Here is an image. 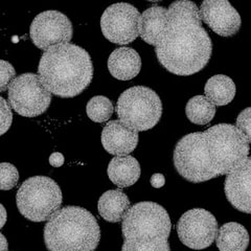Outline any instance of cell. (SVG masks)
<instances>
[{"label": "cell", "mask_w": 251, "mask_h": 251, "mask_svg": "<svg viewBox=\"0 0 251 251\" xmlns=\"http://www.w3.org/2000/svg\"><path fill=\"white\" fill-rule=\"evenodd\" d=\"M155 47L158 62L176 75H193L208 64L213 43L201 25L197 4L191 0L171 3L166 27Z\"/></svg>", "instance_id": "1"}, {"label": "cell", "mask_w": 251, "mask_h": 251, "mask_svg": "<svg viewBox=\"0 0 251 251\" xmlns=\"http://www.w3.org/2000/svg\"><path fill=\"white\" fill-rule=\"evenodd\" d=\"M38 75L51 94L63 99L75 98L92 82V60L80 46L69 42L53 44L44 50Z\"/></svg>", "instance_id": "2"}, {"label": "cell", "mask_w": 251, "mask_h": 251, "mask_svg": "<svg viewBox=\"0 0 251 251\" xmlns=\"http://www.w3.org/2000/svg\"><path fill=\"white\" fill-rule=\"evenodd\" d=\"M172 229L168 211L154 202H139L123 218L124 251H169Z\"/></svg>", "instance_id": "3"}, {"label": "cell", "mask_w": 251, "mask_h": 251, "mask_svg": "<svg viewBox=\"0 0 251 251\" xmlns=\"http://www.w3.org/2000/svg\"><path fill=\"white\" fill-rule=\"evenodd\" d=\"M47 221L44 242L50 251H91L99 246L100 226L87 209L78 206L59 208Z\"/></svg>", "instance_id": "4"}, {"label": "cell", "mask_w": 251, "mask_h": 251, "mask_svg": "<svg viewBox=\"0 0 251 251\" xmlns=\"http://www.w3.org/2000/svg\"><path fill=\"white\" fill-rule=\"evenodd\" d=\"M207 155L217 177L227 175L249 156V143L230 124H219L203 132Z\"/></svg>", "instance_id": "5"}, {"label": "cell", "mask_w": 251, "mask_h": 251, "mask_svg": "<svg viewBox=\"0 0 251 251\" xmlns=\"http://www.w3.org/2000/svg\"><path fill=\"white\" fill-rule=\"evenodd\" d=\"M62 200L59 184L45 176L28 178L16 195L20 214L33 222L47 221L61 207Z\"/></svg>", "instance_id": "6"}, {"label": "cell", "mask_w": 251, "mask_h": 251, "mask_svg": "<svg viewBox=\"0 0 251 251\" xmlns=\"http://www.w3.org/2000/svg\"><path fill=\"white\" fill-rule=\"evenodd\" d=\"M116 113L127 127L137 132L148 131L159 123L162 103L151 88L134 86L121 94L116 103Z\"/></svg>", "instance_id": "7"}, {"label": "cell", "mask_w": 251, "mask_h": 251, "mask_svg": "<svg viewBox=\"0 0 251 251\" xmlns=\"http://www.w3.org/2000/svg\"><path fill=\"white\" fill-rule=\"evenodd\" d=\"M173 159L179 175L187 181L201 183L217 178L207 155L203 132L190 133L180 139Z\"/></svg>", "instance_id": "8"}, {"label": "cell", "mask_w": 251, "mask_h": 251, "mask_svg": "<svg viewBox=\"0 0 251 251\" xmlns=\"http://www.w3.org/2000/svg\"><path fill=\"white\" fill-rule=\"evenodd\" d=\"M7 89L11 108L21 116L37 117L43 114L51 103V93L35 74L14 77Z\"/></svg>", "instance_id": "9"}, {"label": "cell", "mask_w": 251, "mask_h": 251, "mask_svg": "<svg viewBox=\"0 0 251 251\" xmlns=\"http://www.w3.org/2000/svg\"><path fill=\"white\" fill-rule=\"evenodd\" d=\"M140 13L134 5L126 2L108 6L100 18V28L110 42L126 45L136 40Z\"/></svg>", "instance_id": "10"}, {"label": "cell", "mask_w": 251, "mask_h": 251, "mask_svg": "<svg viewBox=\"0 0 251 251\" xmlns=\"http://www.w3.org/2000/svg\"><path fill=\"white\" fill-rule=\"evenodd\" d=\"M218 231V222L213 214L203 208L184 213L177 224L178 237L192 249H205L213 244Z\"/></svg>", "instance_id": "11"}, {"label": "cell", "mask_w": 251, "mask_h": 251, "mask_svg": "<svg viewBox=\"0 0 251 251\" xmlns=\"http://www.w3.org/2000/svg\"><path fill=\"white\" fill-rule=\"evenodd\" d=\"M29 34L33 43L44 50L53 44L70 42L74 34L73 23L61 12L45 11L31 22Z\"/></svg>", "instance_id": "12"}, {"label": "cell", "mask_w": 251, "mask_h": 251, "mask_svg": "<svg viewBox=\"0 0 251 251\" xmlns=\"http://www.w3.org/2000/svg\"><path fill=\"white\" fill-rule=\"evenodd\" d=\"M200 19L219 36L232 37L241 28V17L228 0H203Z\"/></svg>", "instance_id": "13"}, {"label": "cell", "mask_w": 251, "mask_h": 251, "mask_svg": "<svg viewBox=\"0 0 251 251\" xmlns=\"http://www.w3.org/2000/svg\"><path fill=\"white\" fill-rule=\"evenodd\" d=\"M251 159L248 156L241 164L227 174L224 190L231 205L245 214H250Z\"/></svg>", "instance_id": "14"}, {"label": "cell", "mask_w": 251, "mask_h": 251, "mask_svg": "<svg viewBox=\"0 0 251 251\" xmlns=\"http://www.w3.org/2000/svg\"><path fill=\"white\" fill-rule=\"evenodd\" d=\"M101 145L109 154L129 155L138 145V132L127 127L121 121H111L101 131Z\"/></svg>", "instance_id": "15"}, {"label": "cell", "mask_w": 251, "mask_h": 251, "mask_svg": "<svg viewBox=\"0 0 251 251\" xmlns=\"http://www.w3.org/2000/svg\"><path fill=\"white\" fill-rule=\"evenodd\" d=\"M139 53L130 47H120L113 50L108 59V70L117 80L129 81L140 73Z\"/></svg>", "instance_id": "16"}, {"label": "cell", "mask_w": 251, "mask_h": 251, "mask_svg": "<svg viewBox=\"0 0 251 251\" xmlns=\"http://www.w3.org/2000/svg\"><path fill=\"white\" fill-rule=\"evenodd\" d=\"M168 9L154 5L140 14L138 21V34L143 40L153 46L160 42L167 23Z\"/></svg>", "instance_id": "17"}, {"label": "cell", "mask_w": 251, "mask_h": 251, "mask_svg": "<svg viewBox=\"0 0 251 251\" xmlns=\"http://www.w3.org/2000/svg\"><path fill=\"white\" fill-rule=\"evenodd\" d=\"M107 174L111 182L121 188L129 187L140 177V166L133 156H115L109 162Z\"/></svg>", "instance_id": "18"}, {"label": "cell", "mask_w": 251, "mask_h": 251, "mask_svg": "<svg viewBox=\"0 0 251 251\" xmlns=\"http://www.w3.org/2000/svg\"><path fill=\"white\" fill-rule=\"evenodd\" d=\"M129 208L130 200L128 196L121 190L107 191L99 199V214L110 223L121 222Z\"/></svg>", "instance_id": "19"}, {"label": "cell", "mask_w": 251, "mask_h": 251, "mask_svg": "<svg viewBox=\"0 0 251 251\" xmlns=\"http://www.w3.org/2000/svg\"><path fill=\"white\" fill-rule=\"evenodd\" d=\"M215 240L221 251H244L249 244V234L243 225L229 222L220 227Z\"/></svg>", "instance_id": "20"}, {"label": "cell", "mask_w": 251, "mask_h": 251, "mask_svg": "<svg viewBox=\"0 0 251 251\" xmlns=\"http://www.w3.org/2000/svg\"><path fill=\"white\" fill-rule=\"evenodd\" d=\"M235 84L229 76L217 75L206 82L204 92L205 97L215 106L221 107L231 103L235 97Z\"/></svg>", "instance_id": "21"}, {"label": "cell", "mask_w": 251, "mask_h": 251, "mask_svg": "<svg viewBox=\"0 0 251 251\" xmlns=\"http://www.w3.org/2000/svg\"><path fill=\"white\" fill-rule=\"evenodd\" d=\"M187 119L195 125H206L214 120L216 106L204 96H196L187 101L185 107Z\"/></svg>", "instance_id": "22"}, {"label": "cell", "mask_w": 251, "mask_h": 251, "mask_svg": "<svg viewBox=\"0 0 251 251\" xmlns=\"http://www.w3.org/2000/svg\"><path fill=\"white\" fill-rule=\"evenodd\" d=\"M113 104L108 98L103 96H97L90 99L86 112L89 119L94 123H105L109 121L113 114Z\"/></svg>", "instance_id": "23"}, {"label": "cell", "mask_w": 251, "mask_h": 251, "mask_svg": "<svg viewBox=\"0 0 251 251\" xmlns=\"http://www.w3.org/2000/svg\"><path fill=\"white\" fill-rule=\"evenodd\" d=\"M19 172L9 162L0 163V190L10 191L18 183Z\"/></svg>", "instance_id": "24"}, {"label": "cell", "mask_w": 251, "mask_h": 251, "mask_svg": "<svg viewBox=\"0 0 251 251\" xmlns=\"http://www.w3.org/2000/svg\"><path fill=\"white\" fill-rule=\"evenodd\" d=\"M13 122V113L9 103L0 97V136L5 134L11 128Z\"/></svg>", "instance_id": "25"}, {"label": "cell", "mask_w": 251, "mask_h": 251, "mask_svg": "<svg viewBox=\"0 0 251 251\" xmlns=\"http://www.w3.org/2000/svg\"><path fill=\"white\" fill-rule=\"evenodd\" d=\"M15 75V68L11 63L4 60H0V92L7 90V87H9Z\"/></svg>", "instance_id": "26"}, {"label": "cell", "mask_w": 251, "mask_h": 251, "mask_svg": "<svg viewBox=\"0 0 251 251\" xmlns=\"http://www.w3.org/2000/svg\"><path fill=\"white\" fill-rule=\"evenodd\" d=\"M235 127L242 132V134L244 135L246 140L250 144L251 130H250V108L249 107L246 108L245 110H243V111L239 114Z\"/></svg>", "instance_id": "27"}, {"label": "cell", "mask_w": 251, "mask_h": 251, "mask_svg": "<svg viewBox=\"0 0 251 251\" xmlns=\"http://www.w3.org/2000/svg\"><path fill=\"white\" fill-rule=\"evenodd\" d=\"M50 163L54 168H59L64 163V156L59 152H54L50 156Z\"/></svg>", "instance_id": "28"}, {"label": "cell", "mask_w": 251, "mask_h": 251, "mask_svg": "<svg viewBox=\"0 0 251 251\" xmlns=\"http://www.w3.org/2000/svg\"><path fill=\"white\" fill-rule=\"evenodd\" d=\"M151 185L155 188H160L162 187L164 184H166V178L162 174H159V173H157V174H154L151 177Z\"/></svg>", "instance_id": "29"}, {"label": "cell", "mask_w": 251, "mask_h": 251, "mask_svg": "<svg viewBox=\"0 0 251 251\" xmlns=\"http://www.w3.org/2000/svg\"><path fill=\"white\" fill-rule=\"evenodd\" d=\"M6 218H7L6 210L2 204L0 203V229H1L4 226V224L6 223Z\"/></svg>", "instance_id": "30"}, {"label": "cell", "mask_w": 251, "mask_h": 251, "mask_svg": "<svg viewBox=\"0 0 251 251\" xmlns=\"http://www.w3.org/2000/svg\"><path fill=\"white\" fill-rule=\"evenodd\" d=\"M9 246H7V241L4 235L0 232V250H7Z\"/></svg>", "instance_id": "31"}, {"label": "cell", "mask_w": 251, "mask_h": 251, "mask_svg": "<svg viewBox=\"0 0 251 251\" xmlns=\"http://www.w3.org/2000/svg\"><path fill=\"white\" fill-rule=\"evenodd\" d=\"M147 1H151V2H158V1H161V0H147Z\"/></svg>", "instance_id": "32"}]
</instances>
